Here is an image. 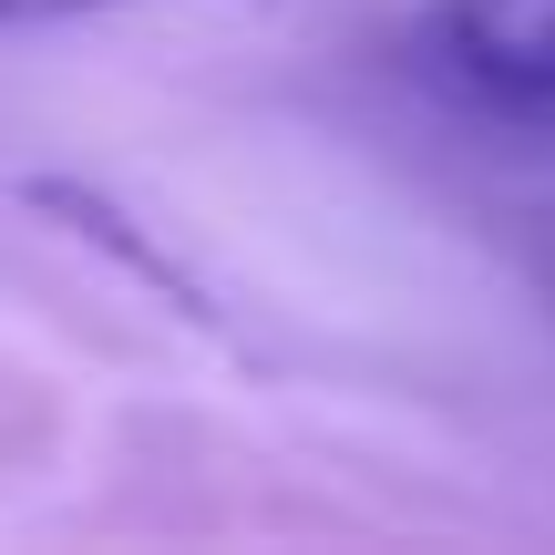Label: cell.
<instances>
[{
  "instance_id": "6da1fadb",
  "label": "cell",
  "mask_w": 555,
  "mask_h": 555,
  "mask_svg": "<svg viewBox=\"0 0 555 555\" xmlns=\"http://www.w3.org/2000/svg\"><path fill=\"white\" fill-rule=\"evenodd\" d=\"M412 62L504 114H555V0H433Z\"/></svg>"
},
{
  "instance_id": "7a4b0ae2",
  "label": "cell",
  "mask_w": 555,
  "mask_h": 555,
  "mask_svg": "<svg viewBox=\"0 0 555 555\" xmlns=\"http://www.w3.org/2000/svg\"><path fill=\"white\" fill-rule=\"evenodd\" d=\"M82 11H134V0H0V31H31V21H82Z\"/></svg>"
}]
</instances>
